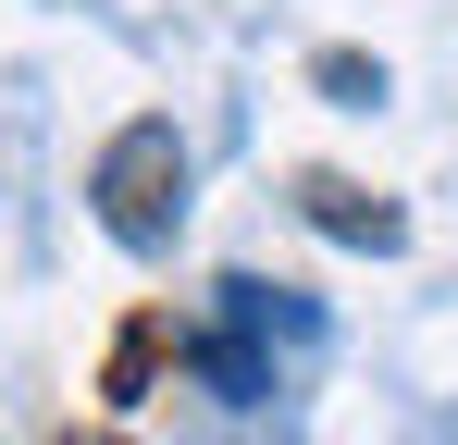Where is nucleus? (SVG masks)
I'll return each instance as SVG.
<instances>
[{
	"instance_id": "obj_1",
	"label": "nucleus",
	"mask_w": 458,
	"mask_h": 445,
	"mask_svg": "<svg viewBox=\"0 0 458 445\" xmlns=\"http://www.w3.org/2000/svg\"><path fill=\"white\" fill-rule=\"evenodd\" d=\"M87 198H99V222H112L137 260H149V248H174V222H186V137H174L161 112H137L124 137L99 148Z\"/></svg>"
},
{
	"instance_id": "obj_2",
	"label": "nucleus",
	"mask_w": 458,
	"mask_h": 445,
	"mask_svg": "<svg viewBox=\"0 0 458 445\" xmlns=\"http://www.w3.org/2000/svg\"><path fill=\"white\" fill-rule=\"evenodd\" d=\"M199 371H211V396H273V359H260V285L235 273L224 285V334H199Z\"/></svg>"
},
{
	"instance_id": "obj_3",
	"label": "nucleus",
	"mask_w": 458,
	"mask_h": 445,
	"mask_svg": "<svg viewBox=\"0 0 458 445\" xmlns=\"http://www.w3.org/2000/svg\"><path fill=\"white\" fill-rule=\"evenodd\" d=\"M298 198H310V222H322V235H347V248H409V211L372 198V186H347V173H310Z\"/></svg>"
},
{
	"instance_id": "obj_4",
	"label": "nucleus",
	"mask_w": 458,
	"mask_h": 445,
	"mask_svg": "<svg viewBox=\"0 0 458 445\" xmlns=\"http://www.w3.org/2000/svg\"><path fill=\"white\" fill-rule=\"evenodd\" d=\"M322 87H335V99H384V74H372V63H347V50H322Z\"/></svg>"
}]
</instances>
